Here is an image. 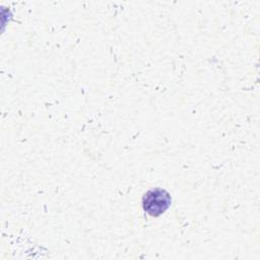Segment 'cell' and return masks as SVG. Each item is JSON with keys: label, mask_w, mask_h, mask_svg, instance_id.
<instances>
[{"label": "cell", "mask_w": 260, "mask_h": 260, "mask_svg": "<svg viewBox=\"0 0 260 260\" xmlns=\"http://www.w3.org/2000/svg\"><path fill=\"white\" fill-rule=\"evenodd\" d=\"M172 198L170 193L162 188L148 190L142 198V208L150 216L161 215L171 205Z\"/></svg>", "instance_id": "cell-1"}]
</instances>
